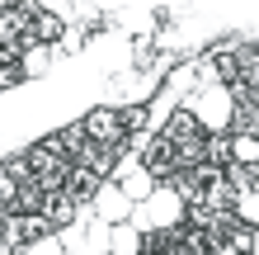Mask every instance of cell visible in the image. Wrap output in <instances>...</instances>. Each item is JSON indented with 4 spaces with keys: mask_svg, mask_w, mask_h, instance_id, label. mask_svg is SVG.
<instances>
[{
    "mask_svg": "<svg viewBox=\"0 0 259 255\" xmlns=\"http://www.w3.org/2000/svg\"><path fill=\"white\" fill-rule=\"evenodd\" d=\"M80 128H85V142H95V147H109V152H123V147H127L118 104H99V109H90L80 118Z\"/></svg>",
    "mask_w": 259,
    "mask_h": 255,
    "instance_id": "1",
    "label": "cell"
},
{
    "mask_svg": "<svg viewBox=\"0 0 259 255\" xmlns=\"http://www.w3.org/2000/svg\"><path fill=\"white\" fill-rule=\"evenodd\" d=\"M165 142H170L175 147V152H179V147H198V142H203L207 137V128H203V118H198L193 109H189V104H184V109H175L170 118H165Z\"/></svg>",
    "mask_w": 259,
    "mask_h": 255,
    "instance_id": "2",
    "label": "cell"
},
{
    "mask_svg": "<svg viewBox=\"0 0 259 255\" xmlns=\"http://www.w3.org/2000/svg\"><path fill=\"white\" fill-rule=\"evenodd\" d=\"M142 170L151 179H170L175 175V147L165 142V132H156V137L146 142V152H142Z\"/></svg>",
    "mask_w": 259,
    "mask_h": 255,
    "instance_id": "3",
    "label": "cell"
},
{
    "mask_svg": "<svg viewBox=\"0 0 259 255\" xmlns=\"http://www.w3.org/2000/svg\"><path fill=\"white\" fill-rule=\"evenodd\" d=\"M5 227H10V236L19 246H33V241H42V236H52V227H48V217H42V213H10Z\"/></svg>",
    "mask_w": 259,
    "mask_h": 255,
    "instance_id": "4",
    "label": "cell"
},
{
    "mask_svg": "<svg viewBox=\"0 0 259 255\" xmlns=\"http://www.w3.org/2000/svg\"><path fill=\"white\" fill-rule=\"evenodd\" d=\"M28 38H33L38 48H52V43H62V38H66L62 14H57V10H38V14H33V24H28Z\"/></svg>",
    "mask_w": 259,
    "mask_h": 255,
    "instance_id": "5",
    "label": "cell"
},
{
    "mask_svg": "<svg viewBox=\"0 0 259 255\" xmlns=\"http://www.w3.org/2000/svg\"><path fill=\"white\" fill-rule=\"evenodd\" d=\"M75 203L66 189H57V194H48V199H42V217H48V227H71L75 222Z\"/></svg>",
    "mask_w": 259,
    "mask_h": 255,
    "instance_id": "6",
    "label": "cell"
},
{
    "mask_svg": "<svg viewBox=\"0 0 259 255\" xmlns=\"http://www.w3.org/2000/svg\"><path fill=\"white\" fill-rule=\"evenodd\" d=\"M95 199H99V222H123V217L132 213V199H127L118 185H104Z\"/></svg>",
    "mask_w": 259,
    "mask_h": 255,
    "instance_id": "7",
    "label": "cell"
},
{
    "mask_svg": "<svg viewBox=\"0 0 259 255\" xmlns=\"http://www.w3.org/2000/svg\"><path fill=\"white\" fill-rule=\"evenodd\" d=\"M71 166H85V170H95L99 179H109V175H113V152H109V147H95V142H85L80 152L71 156Z\"/></svg>",
    "mask_w": 259,
    "mask_h": 255,
    "instance_id": "8",
    "label": "cell"
},
{
    "mask_svg": "<svg viewBox=\"0 0 259 255\" xmlns=\"http://www.w3.org/2000/svg\"><path fill=\"white\" fill-rule=\"evenodd\" d=\"M99 189H104V179H99L95 170H85V166H71V175H66V194H71L75 203H90Z\"/></svg>",
    "mask_w": 259,
    "mask_h": 255,
    "instance_id": "9",
    "label": "cell"
},
{
    "mask_svg": "<svg viewBox=\"0 0 259 255\" xmlns=\"http://www.w3.org/2000/svg\"><path fill=\"white\" fill-rule=\"evenodd\" d=\"M203 161L207 166H231V132H207L203 137Z\"/></svg>",
    "mask_w": 259,
    "mask_h": 255,
    "instance_id": "10",
    "label": "cell"
},
{
    "mask_svg": "<svg viewBox=\"0 0 259 255\" xmlns=\"http://www.w3.org/2000/svg\"><path fill=\"white\" fill-rule=\"evenodd\" d=\"M236 71L240 81L259 85V43H236Z\"/></svg>",
    "mask_w": 259,
    "mask_h": 255,
    "instance_id": "11",
    "label": "cell"
},
{
    "mask_svg": "<svg viewBox=\"0 0 259 255\" xmlns=\"http://www.w3.org/2000/svg\"><path fill=\"white\" fill-rule=\"evenodd\" d=\"M109 246H113V255H142V232H132V227H113L109 232Z\"/></svg>",
    "mask_w": 259,
    "mask_h": 255,
    "instance_id": "12",
    "label": "cell"
},
{
    "mask_svg": "<svg viewBox=\"0 0 259 255\" xmlns=\"http://www.w3.org/2000/svg\"><path fill=\"white\" fill-rule=\"evenodd\" d=\"M42 199H48V194L38 189V179L33 185H24L19 189V199H14V213H42Z\"/></svg>",
    "mask_w": 259,
    "mask_h": 255,
    "instance_id": "13",
    "label": "cell"
},
{
    "mask_svg": "<svg viewBox=\"0 0 259 255\" xmlns=\"http://www.w3.org/2000/svg\"><path fill=\"white\" fill-rule=\"evenodd\" d=\"M118 114H123V132H127V137L151 123V109H146V104H127V109H118Z\"/></svg>",
    "mask_w": 259,
    "mask_h": 255,
    "instance_id": "14",
    "label": "cell"
},
{
    "mask_svg": "<svg viewBox=\"0 0 259 255\" xmlns=\"http://www.w3.org/2000/svg\"><path fill=\"white\" fill-rule=\"evenodd\" d=\"M62 142H66V152L75 156V152L85 147V128H80V123H66V128H62Z\"/></svg>",
    "mask_w": 259,
    "mask_h": 255,
    "instance_id": "15",
    "label": "cell"
},
{
    "mask_svg": "<svg viewBox=\"0 0 259 255\" xmlns=\"http://www.w3.org/2000/svg\"><path fill=\"white\" fill-rule=\"evenodd\" d=\"M24 255H62V241H57V236H42V241L24 246Z\"/></svg>",
    "mask_w": 259,
    "mask_h": 255,
    "instance_id": "16",
    "label": "cell"
},
{
    "mask_svg": "<svg viewBox=\"0 0 259 255\" xmlns=\"http://www.w3.org/2000/svg\"><path fill=\"white\" fill-rule=\"evenodd\" d=\"M250 255H259V227L250 232Z\"/></svg>",
    "mask_w": 259,
    "mask_h": 255,
    "instance_id": "17",
    "label": "cell"
},
{
    "mask_svg": "<svg viewBox=\"0 0 259 255\" xmlns=\"http://www.w3.org/2000/svg\"><path fill=\"white\" fill-rule=\"evenodd\" d=\"M142 255H165V250H156V246H142Z\"/></svg>",
    "mask_w": 259,
    "mask_h": 255,
    "instance_id": "18",
    "label": "cell"
},
{
    "mask_svg": "<svg viewBox=\"0 0 259 255\" xmlns=\"http://www.w3.org/2000/svg\"><path fill=\"white\" fill-rule=\"evenodd\" d=\"M0 10H5V0H0Z\"/></svg>",
    "mask_w": 259,
    "mask_h": 255,
    "instance_id": "19",
    "label": "cell"
}]
</instances>
